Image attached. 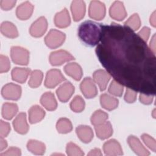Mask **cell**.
<instances>
[{"mask_svg": "<svg viewBox=\"0 0 156 156\" xmlns=\"http://www.w3.org/2000/svg\"><path fill=\"white\" fill-rule=\"evenodd\" d=\"M55 25L59 28H65L68 27L71 23V18L69 12L66 8L55 15L54 19Z\"/></svg>", "mask_w": 156, "mask_h": 156, "instance_id": "ffe728a7", "label": "cell"}, {"mask_svg": "<svg viewBox=\"0 0 156 156\" xmlns=\"http://www.w3.org/2000/svg\"><path fill=\"white\" fill-rule=\"evenodd\" d=\"M151 33V29L148 27H143L137 34L144 41L146 42L149 39V37L150 36Z\"/></svg>", "mask_w": 156, "mask_h": 156, "instance_id": "ee69618b", "label": "cell"}, {"mask_svg": "<svg viewBox=\"0 0 156 156\" xmlns=\"http://www.w3.org/2000/svg\"><path fill=\"white\" fill-rule=\"evenodd\" d=\"M75 88L70 82H65L62 83L57 90L56 94L58 99L62 102H66L72 96Z\"/></svg>", "mask_w": 156, "mask_h": 156, "instance_id": "8fae6325", "label": "cell"}, {"mask_svg": "<svg viewBox=\"0 0 156 156\" xmlns=\"http://www.w3.org/2000/svg\"><path fill=\"white\" fill-rule=\"evenodd\" d=\"M136 91L127 88L124 95V100L127 103H133L136 99Z\"/></svg>", "mask_w": 156, "mask_h": 156, "instance_id": "f35d334b", "label": "cell"}, {"mask_svg": "<svg viewBox=\"0 0 156 156\" xmlns=\"http://www.w3.org/2000/svg\"><path fill=\"white\" fill-rule=\"evenodd\" d=\"M66 38L65 34L56 29H51L44 38L46 45L51 49H55L64 43Z\"/></svg>", "mask_w": 156, "mask_h": 156, "instance_id": "3957f363", "label": "cell"}, {"mask_svg": "<svg viewBox=\"0 0 156 156\" xmlns=\"http://www.w3.org/2000/svg\"><path fill=\"white\" fill-rule=\"evenodd\" d=\"M43 78V73L40 70H34L30 73V79L28 82L29 87L33 88L38 87L41 83Z\"/></svg>", "mask_w": 156, "mask_h": 156, "instance_id": "4dcf8cb0", "label": "cell"}, {"mask_svg": "<svg viewBox=\"0 0 156 156\" xmlns=\"http://www.w3.org/2000/svg\"><path fill=\"white\" fill-rule=\"evenodd\" d=\"M106 9L105 4L99 1H92L90 2L88 15L89 16L95 20H101L105 15Z\"/></svg>", "mask_w": 156, "mask_h": 156, "instance_id": "ba28073f", "label": "cell"}, {"mask_svg": "<svg viewBox=\"0 0 156 156\" xmlns=\"http://www.w3.org/2000/svg\"><path fill=\"white\" fill-rule=\"evenodd\" d=\"M48 28V21L44 16H40L35 21L29 29L30 34L36 38L42 37Z\"/></svg>", "mask_w": 156, "mask_h": 156, "instance_id": "30bf717a", "label": "cell"}, {"mask_svg": "<svg viewBox=\"0 0 156 156\" xmlns=\"http://www.w3.org/2000/svg\"><path fill=\"white\" fill-rule=\"evenodd\" d=\"M141 137L142 140L144 143V144L153 152H155V151H156L155 140L153 137H152L151 136L146 133H143Z\"/></svg>", "mask_w": 156, "mask_h": 156, "instance_id": "8d00e7d4", "label": "cell"}, {"mask_svg": "<svg viewBox=\"0 0 156 156\" xmlns=\"http://www.w3.org/2000/svg\"><path fill=\"white\" fill-rule=\"evenodd\" d=\"M10 57L13 63L20 65H27L29 62V52L21 46H12Z\"/></svg>", "mask_w": 156, "mask_h": 156, "instance_id": "277c9868", "label": "cell"}, {"mask_svg": "<svg viewBox=\"0 0 156 156\" xmlns=\"http://www.w3.org/2000/svg\"><path fill=\"white\" fill-rule=\"evenodd\" d=\"M30 73L31 70L29 68L16 67L12 71V79L13 80L16 82L23 83L26 81L29 75L30 74Z\"/></svg>", "mask_w": 156, "mask_h": 156, "instance_id": "cb8c5ba5", "label": "cell"}, {"mask_svg": "<svg viewBox=\"0 0 156 156\" xmlns=\"http://www.w3.org/2000/svg\"><path fill=\"white\" fill-rule=\"evenodd\" d=\"M21 87L13 83H7L1 90V94L4 99L13 101L18 100L21 97Z\"/></svg>", "mask_w": 156, "mask_h": 156, "instance_id": "52a82bcc", "label": "cell"}, {"mask_svg": "<svg viewBox=\"0 0 156 156\" xmlns=\"http://www.w3.org/2000/svg\"><path fill=\"white\" fill-rule=\"evenodd\" d=\"M152 112H153V113H152V115H153V117H154V118H155V115H154V114H155V110H154V111H153Z\"/></svg>", "mask_w": 156, "mask_h": 156, "instance_id": "681fc988", "label": "cell"}, {"mask_svg": "<svg viewBox=\"0 0 156 156\" xmlns=\"http://www.w3.org/2000/svg\"><path fill=\"white\" fill-rule=\"evenodd\" d=\"M10 68V63L9 58L4 55H0V73H6Z\"/></svg>", "mask_w": 156, "mask_h": 156, "instance_id": "74e56055", "label": "cell"}, {"mask_svg": "<svg viewBox=\"0 0 156 156\" xmlns=\"http://www.w3.org/2000/svg\"><path fill=\"white\" fill-rule=\"evenodd\" d=\"M109 14L113 20L121 21L127 16V12L124 4L119 1H115L110 7Z\"/></svg>", "mask_w": 156, "mask_h": 156, "instance_id": "7c38bea8", "label": "cell"}, {"mask_svg": "<svg viewBox=\"0 0 156 156\" xmlns=\"http://www.w3.org/2000/svg\"><path fill=\"white\" fill-rule=\"evenodd\" d=\"M102 26V24L90 20L85 21L79 26L78 36L87 45L96 46L100 41Z\"/></svg>", "mask_w": 156, "mask_h": 156, "instance_id": "7a4b0ae2", "label": "cell"}, {"mask_svg": "<svg viewBox=\"0 0 156 156\" xmlns=\"http://www.w3.org/2000/svg\"><path fill=\"white\" fill-rule=\"evenodd\" d=\"M18 111V105L15 103L5 102L2 107V116L7 120L12 119Z\"/></svg>", "mask_w": 156, "mask_h": 156, "instance_id": "f1b7e54d", "label": "cell"}, {"mask_svg": "<svg viewBox=\"0 0 156 156\" xmlns=\"http://www.w3.org/2000/svg\"><path fill=\"white\" fill-rule=\"evenodd\" d=\"M102 154L101 151V150L99 148H94L90 151V152L88 154V155H91V156H101L102 155Z\"/></svg>", "mask_w": 156, "mask_h": 156, "instance_id": "f6af8a7d", "label": "cell"}, {"mask_svg": "<svg viewBox=\"0 0 156 156\" xmlns=\"http://www.w3.org/2000/svg\"><path fill=\"white\" fill-rule=\"evenodd\" d=\"M127 141L131 149L136 155L139 156H148L150 155L149 151L143 145L137 137L130 135L128 136Z\"/></svg>", "mask_w": 156, "mask_h": 156, "instance_id": "4fadbf2b", "label": "cell"}, {"mask_svg": "<svg viewBox=\"0 0 156 156\" xmlns=\"http://www.w3.org/2000/svg\"><path fill=\"white\" fill-rule=\"evenodd\" d=\"M56 129L60 133H67L73 129V126L71 121L66 118H60L56 124Z\"/></svg>", "mask_w": 156, "mask_h": 156, "instance_id": "f546056e", "label": "cell"}, {"mask_svg": "<svg viewBox=\"0 0 156 156\" xmlns=\"http://www.w3.org/2000/svg\"><path fill=\"white\" fill-rule=\"evenodd\" d=\"M65 80V77L59 69H52L47 72L44 84L46 88H53Z\"/></svg>", "mask_w": 156, "mask_h": 156, "instance_id": "5b68a950", "label": "cell"}, {"mask_svg": "<svg viewBox=\"0 0 156 156\" xmlns=\"http://www.w3.org/2000/svg\"><path fill=\"white\" fill-rule=\"evenodd\" d=\"M139 99L142 104L145 105H149L153 102L154 96L141 93L139 96Z\"/></svg>", "mask_w": 156, "mask_h": 156, "instance_id": "7bdbcfd3", "label": "cell"}, {"mask_svg": "<svg viewBox=\"0 0 156 156\" xmlns=\"http://www.w3.org/2000/svg\"><path fill=\"white\" fill-rule=\"evenodd\" d=\"M141 24V23L138 14L133 13L124 22V26L128 27L133 31H136L140 27Z\"/></svg>", "mask_w": 156, "mask_h": 156, "instance_id": "d6a6232c", "label": "cell"}, {"mask_svg": "<svg viewBox=\"0 0 156 156\" xmlns=\"http://www.w3.org/2000/svg\"><path fill=\"white\" fill-rule=\"evenodd\" d=\"M45 116L44 110L39 105L32 106L29 110V121L30 124L40 122Z\"/></svg>", "mask_w": 156, "mask_h": 156, "instance_id": "d4e9b609", "label": "cell"}, {"mask_svg": "<svg viewBox=\"0 0 156 156\" xmlns=\"http://www.w3.org/2000/svg\"><path fill=\"white\" fill-rule=\"evenodd\" d=\"M94 130L97 136L101 140H105L110 137L113 134V128L109 121L94 126Z\"/></svg>", "mask_w": 156, "mask_h": 156, "instance_id": "d6986e66", "label": "cell"}, {"mask_svg": "<svg viewBox=\"0 0 156 156\" xmlns=\"http://www.w3.org/2000/svg\"><path fill=\"white\" fill-rule=\"evenodd\" d=\"M27 148L29 151L35 155H42L46 151L45 144L38 140H30L27 143Z\"/></svg>", "mask_w": 156, "mask_h": 156, "instance_id": "83f0119b", "label": "cell"}, {"mask_svg": "<svg viewBox=\"0 0 156 156\" xmlns=\"http://www.w3.org/2000/svg\"><path fill=\"white\" fill-rule=\"evenodd\" d=\"M108 117V115L107 113L101 110H98L92 114L90 121L91 124L94 126L105 122Z\"/></svg>", "mask_w": 156, "mask_h": 156, "instance_id": "1f68e13d", "label": "cell"}, {"mask_svg": "<svg viewBox=\"0 0 156 156\" xmlns=\"http://www.w3.org/2000/svg\"><path fill=\"white\" fill-rule=\"evenodd\" d=\"M7 147V142L4 138L1 137L0 138V151H2Z\"/></svg>", "mask_w": 156, "mask_h": 156, "instance_id": "7dc6e473", "label": "cell"}, {"mask_svg": "<svg viewBox=\"0 0 156 156\" xmlns=\"http://www.w3.org/2000/svg\"><path fill=\"white\" fill-rule=\"evenodd\" d=\"M40 103L48 111L55 110L57 107V102L51 92L43 93L40 98Z\"/></svg>", "mask_w": 156, "mask_h": 156, "instance_id": "603a6c76", "label": "cell"}, {"mask_svg": "<svg viewBox=\"0 0 156 156\" xmlns=\"http://www.w3.org/2000/svg\"><path fill=\"white\" fill-rule=\"evenodd\" d=\"M76 132L80 140L84 143H90L93 138V132L90 126L80 125L76 127Z\"/></svg>", "mask_w": 156, "mask_h": 156, "instance_id": "44dd1931", "label": "cell"}, {"mask_svg": "<svg viewBox=\"0 0 156 156\" xmlns=\"http://www.w3.org/2000/svg\"><path fill=\"white\" fill-rule=\"evenodd\" d=\"M74 57L68 51L58 50L52 52L49 57V60L52 66H60L65 62L74 60Z\"/></svg>", "mask_w": 156, "mask_h": 156, "instance_id": "8992f818", "label": "cell"}, {"mask_svg": "<svg viewBox=\"0 0 156 156\" xmlns=\"http://www.w3.org/2000/svg\"><path fill=\"white\" fill-rule=\"evenodd\" d=\"M21 155V149L16 147H10L5 152L0 154V156H20Z\"/></svg>", "mask_w": 156, "mask_h": 156, "instance_id": "60d3db41", "label": "cell"}, {"mask_svg": "<svg viewBox=\"0 0 156 156\" xmlns=\"http://www.w3.org/2000/svg\"><path fill=\"white\" fill-rule=\"evenodd\" d=\"M93 80L96 83L101 91H104L107 84L111 78V76L104 69H98L95 71L93 74Z\"/></svg>", "mask_w": 156, "mask_h": 156, "instance_id": "e0dca14e", "label": "cell"}, {"mask_svg": "<svg viewBox=\"0 0 156 156\" xmlns=\"http://www.w3.org/2000/svg\"><path fill=\"white\" fill-rule=\"evenodd\" d=\"M85 101L80 96H76L70 102L71 109L76 112L80 113L84 110L85 108Z\"/></svg>", "mask_w": 156, "mask_h": 156, "instance_id": "836d02e7", "label": "cell"}, {"mask_svg": "<svg viewBox=\"0 0 156 156\" xmlns=\"http://www.w3.org/2000/svg\"><path fill=\"white\" fill-rule=\"evenodd\" d=\"M80 88L83 96L88 99L93 98L98 94V90L95 82L90 77L83 79L80 83Z\"/></svg>", "mask_w": 156, "mask_h": 156, "instance_id": "9c48e42d", "label": "cell"}, {"mask_svg": "<svg viewBox=\"0 0 156 156\" xmlns=\"http://www.w3.org/2000/svg\"><path fill=\"white\" fill-rule=\"evenodd\" d=\"M149 47L151 49V51L155 54V34H154V35L152 36V39L150 41Z\"/></svg>", "mask_w": 156, "mask_h": 156, "instance_id": "bcb514c9", "label": "cell"}, {"mask_svg": "<svg viewBox=\"0 0 156 156\" xmlns=\"http://www.w3.org/2000/svg\"><path fill=\"white\" fill-rule=\"evenodd\" d=\"M71 11L74 21L81 20L85 16L86 5L83 1H73L71 4Z\"/></svg>", "mask_w": 156, "mask_h": 156, "instance_id": "2e32d148", "label": "cell"}, {"mask_svg": "<svg viewBox=\"0 0 156 156\" xmlns=\"http://www.w3.org/2000/svg\"><path fill=\"white\" fill-rule=\"evenodd\" d=\"M65 73L76 80H80L82 77L83 72L81 66L77 63H67L64 66Z\"/></svg>", "mask_w": 156, "mask_h": 156, "instance_id": "7402d4cb", "label": "cell"}, {"mask_svg": "<svg viewBox=\"0 0 156 156\" xmlns=\"http://www.w3.org/2000/svg\"><path fill=\"white\" fill-rule=\"evenodd\" d=\"M16 2L15 0H1L0 6L3 10H9L15 5Z\"/></svg>", "mask_w": 156, "mask_h": 156, "instance_id": "b9f144b4", "label": "cell"}, {"mask_svg": "<svg viewBox=\"0 0 156 156\" xmlns=\"http://www.w3.org/2000/svg\"><path fill=\"white\" fill-rule=\"evenodd\" d=\"M100 103L104 108L111 111L117 108L119 101L107 93H103L100 96Z\"/></svg>", "mask_w": 156, "mask_h": 156, "instance_id": "484cf974", "label": "cell"}, {"mask_svg": "<svg viewBox=\"0 0 156 156\" xmlns=\"http://www.w3.org/2000/svg\"><path fill=\"white\" fill-rule=\"evenodd\" d=\"M95 51L115 80L136 92L155 94L156 57L132 29L115 23L102 25Z\"/></svg>", "mask_w": 156, "mask_h": 156, "instance_id": "6da1fadb", "label": "cell"}, {"mask_svg": "<svg viewBox=\"0 0 156 156\" xmlns=\"http://www.w3.org/2000/svg\"><path fill=\"white\" fill-rule=\"evenodd\" d=\"M10 131V126L9 123L1 120L0 122V136L1 137H6Z\"/></svg>", "mask_w": 156, "mask_h": 156, "instance_id": "ab89813d", "label": "cell"}, {"mask_svg": "<svg viewBox=\"0 0 156 156\" xmlns=\"http://www.w3.org/2000/svg\"><path fill=\"white\" fill-rule=\"evenodd\" d=\"M156 18H155V11H154L152 15H151V17H150V23L154 27H155L156 26V20H155Z\"/></svg>", "mask_w": 156, "mask_h": 156, "instance_id": "c3c4849f", "label": "cell"}, {"mask_svg": "<svg viewBox=\"0 0 156 156\" xmlns=\"http://www.w3.org/2000/svg\"><path fill=\"white\" fill-rule=\"evenodd\" d=\"M12 124L15 130L17 133L21 135L27 133L29 127L27 122L26 113H20L13 120Z\"/></svg>", "mask_w": 156, "mask_h": 156, "instance_id": "9a60e30c", "label": "cell"}, {"mask_svg": "<svg viewBox=\"0 0 156 156\" xmlns=\"http://www.w3.org/2000/svg\"><path fill=\"white\" fill-rule=\"evenodd\" d=\"M103 151L106 155L109 156L121 155L123 154L121 144L115 139H111L105 142L103 145Z\"/></svg>", "mask_w": 156, "mask_h": 156, "instance_id": "5bb4252c", "label": "cell"}, {"mask_svg": "<svg viewBox=\"0 0 156 156\" xmlns=\"http://www.w3.org/2000/svg\"><path fill=\"white\" fill-rule=\"evenodd\" d=\"M66 152L69 156H82L84 153L82 150L75 143L69 142L67 143L66 147Z\"/></svg>", "mask_w": 156, "mask_h": 156, "instance_id": "e575fe53", "label": "cell"}, {"mask_svg": "<svg viewBox=\"0 0 156 156\" xmlns=\"http://www.w3.org/2000/svg\"><path fill=\"white\" fill-rule=\"evenodd\" d=\"M108 91L110 94L114 95L115 96L120 97L122 96L123 93L124 86L119 83L116 80H113L112 81L111 83L110 84Z\"/></svg>", "mask_w": 156, "mask_h": 156, "instance_id": "d590c367", "label": "cell"}, {"mask_svg": "<svg viewBox=\"0 0 156 156\" xmlns=\"http://www.w3.org/2000/svg\"><path fill=\"white\" fill-rule=\"evenodd\" d=\"M34 5L29 1H25L18 6L16 10V15L18 19L26 20L32 15Z\"/></svg>", "mask_w": 156, "mask_h": 156, "instance_id": "ac0fdd59", "label": "cell"}, {"mask_svg": "<svg viewBox=\"0 0 156 156\" xmlns=\"http://www.w3.org/2000/svg\"><path fill=\"white\" fill-rule=\"evenodd\" d=\"M1 32L7 38H15L18 36L16 27L11 22L4 21L1 24Z\"/></svg>", "mask_w": 156, "mask_h": 156, "instance_id": "4316f807", "label": "cell"}]
</instances>
